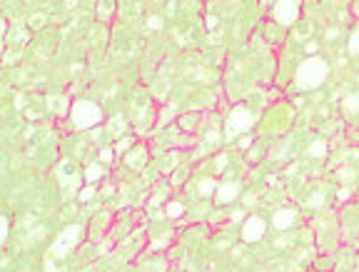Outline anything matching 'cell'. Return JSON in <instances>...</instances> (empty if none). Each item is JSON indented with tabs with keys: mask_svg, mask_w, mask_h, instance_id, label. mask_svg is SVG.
<instances>
[{
	"mask_svg": "<svg viewBox=\"0 0 359 272\" xmlns=\"http://www.w3.org/2000/svg\"><path fill=\"white\" fill-rule=\"evenodd\" d=\"M327 75H329L327 60L319 58V55H314V58L302 60V65L294 72V85L299 90H314V87H319L327 80Z\"/></svg>",
	"mask_w": 359,
	"mask_h": 272,
	"instance_id": "cell-1",
	"label": "cell"
},
{
	"mask_svg": "<svg viewBox=\"0 0 359 272\" xmlns=\"http://www.w3.org/2000/svg\"><path fill=\"white\" fill-rule=\"evenodd\" d=\"M70 120L77 130H90L102 120V110L92 100H75L70 108Z\"/></svg>",
	"mask_w": 359,
	"mask_h": 272,
	"instance_id": "cell-2",
	"label": "cell"
},
{
	"mask_svg": "<svg viewBox=\"0 0 359 272\" xmlns=\"http://www.w3.org/2000/svg\"><path fill=\"white\" fill-rule=\"evenodd\" d=\"M252 125H255L252 113H250L247 108L237 105V108L229 113V118H227V125H224V137H227V140H234V137L242 135V133H250V130H252Z\"/></svg>",
	"mask_w": 359,
	"mask_h": 272,
	"instance_id": "cell-3",
	"label": "cell"
},
{
	"mask_svg": "<svg viewBox=\"0 0 359 272\" xmlns=\"http://www.w3.org/2000/svg\"><path fill=\"white\" fill-rule=\"evenodd\" d=\"M77 240H80V225L65 227V230L55 237V242H53V257H68L72 252V247L77 245Z\"/></svg>",
	"mask_w": 359,
	"mask_h": 272,
	"instance_id": "cell-4",
	"label": "cell"
},
{
	"mask_svg": "<svg viewBox=\"0 0 359 272\" xmlns=\"http://www.w3.org/2000/svg\"><path fill=\"white\" fill-rule=\"evenodd\" d=\"M299 5L297 0H282V3H275L272 8V18L280 23V25H292L297 18H299Z\"/></svg>",
	"mask_w": 359,
	"mask_h": 272,
	"instance_id": "cell-5",
	"label": "cell"
},
{
	"mask_svg": "<svg viewBox=\"0 0 359 272\" xmlns=\"http://www.w3.org/2000/svg\"><path fill=\"white\" fill-rule=\"evenodd\" d=\"M265 232H267V222L260 215H252L242 222V240L245 242H257L265 237Z\"/></svg>",
	"mask_w": 359,
	"mask_h": 272,
	"instance_id": "cell-6",
	"label": "cell"
},
{
	"mask_svg": "<svg viewBox=\"0 0 359 272\" xmlns=\"http://www.w3.org/2000/svg\"><path fill=\"white\" fill-rule=\"evenodd\" d=\"M237 198H240V188L234 183H222L215 193V200L219 205H229V203H234Z\"/></svg>",
	"mask_w": 359,
	"mask_h": 272,
	"instance_id": "cell-7",
	"label": "cell"
},
{
	"mask_svg": "<svg viewBox=\"0 0 359 272\" xmlns=\"http://www.w3.org/2000/svg\"><path fill=\"white\" fill-rule=\"evenodd\" d=\"M294 220H297V212L294 210H277L275 212V217H272V225L277 227V230H289L292 225H294Z\"/></svg>",
	"mask_w": 359,
	"mask_h": 272,
	"instance_id": "cell-8",
	"label": "cell"
},
{
	"mask_svg": "<svg viewBox=\"0 0 359 272\" xmlns=\"http://www.w3.org/2000/svg\"><path fill=\"white\" fill-rule=\"evenodd\" d=\"M100 177H102V165H100V162H92V165L85 167V180H87V185H92V183L100 180Z\"/></svg>",
	"mask_w": 359,
	"mask_h": 272,
	"instance_id": "cell-9",
	"label": "cell"
},
{
	"mask_svg": "<svg viewBox=\"0 0 359 272\" xmlns=\"http://www.w3.org/2000/svg\"><path fill=\"white\" fill-rule=\"evenodd\" d=\"M147 160V152H145V147H138L135 152H130L128 157H125V165H130V167H140V162Z\"/></svg>",
	"mask_w": 359,
	"mask_h": 272,
	"instance_id": "cell-10",
	"label": "cell"
},
{
	"mask_svg": "<svg viewBox=\"0 0 359 272\" xmlns=\"http://www.w3.org/2000/svg\"><path fill=\"white\" fill-rule=\"evenodd\" d=\"M217 188H219V185H217L212 177H205V180L200 183V195H202V198H207V195H215Z\"/></svg>",
	"mask_w": 359,
	"mask_h": 272,
	"instance_id": "cell-11",
	"label": "cell"
},
{
	"mask_svg": "<svg viewBox=\"0 0 359 272\" xmlns=\"http://www.w3.org/2000/svg\"><path fill=\"white\" fill-rule=\"evenodd\" d=\"M344 108H347V113H357L359 110V93L349 95V98H344Z\"/></svg>",
	"mask_w": 359,
	"mask_h": 272,
	"instance_id": "cell-12",
	"label": "cell"
},
{
	"mask_svg": "<svg viewBox=\"0 0 359 272\" xmlns=\"http://www.w3.org/2000/svg\"><path fill=\"white\" fill-rule=\"evenodd\" d=\"M327 152V145L322 142V140H317V142H312V147H309V155H314V157H319V155H324Z\"/></svg>",
	"mask_w": 359,
	"mask_h": 272,
	"instance_id": "cell-13",
	"label": "cell"
},
{
	"mask_svg": "<svg viewBox=\"0 0 359 272\" xmlns=\"http://www.w3.org/2000/svg\"><path fill=\"white\" fill-rule=\"evenodd\" d=\"M349 53H352V55H359V28L349 35Z\"/></svg>",
	"mask_w": 359,
	"mask_h": 272,
	"instance_id": "cell-14",
	"label": "cell"
},
{
	"mask_svg": "<svg viewBox=\"0 0 359 272\" xmlns=\"http://www.w3.org/2000/svg\"><path fill=\"white\" fill-rule=\"evenodd\" d=\"M95 195V185H87V188H82L80 193H77V198H80V203H87L90 198Z\"/></svg>",
	"mask_w": 359,
	"mask_h": 272,
	"instance_id": "cell-15",
	"label": "cell"
},
{
	"mask_svg": "<svg viewBox=\"0 0 359 272\" xmlns=\"http://www.w3.org/2000/svg\"><path fill=\"white\" fill-rule=\"evenodd\" d=\"M182 210H185V207H182L180 203H170V205H167V210H165V212H167L170 217H180V215H182Z\"/></svg>",
	"mask_w": 359,
	"mask_h": 272,
	"instance_id": "cell-16",
	"label": "cell"
},
{
	"mask_svg": "<svg viewBox=\"0 0 359 272\" xmlns=\"http://www.w3.org/2000/svg\"><path fill=\"white\" fill-rule=\"evenodd\" d=\"M8 232H10V222H8V217H0V242L8 240Z\"/></svg>",
	"mask_w": 359,
	"mask_h": 272,
	"instance_id": "cell-17",
	"label": "cell"
},
{
	"mask_svg": "<svg viewBox=\"0 0 359 272\" xmlns=\"http://www.w3.org/2000/svg\"><path fill=\"white\" fill-rule=\"evenodd\" d=\"M125 128H128V123H125L123 118H115V120H112V125H110V130H112V133H125Z\"/></svg>",
	"mask_w": 359,
	"mask_h": 272,
	"instance_id": "cell-18",
	"label": "cell"
},
{
	"mask_svg": "<svg viewBox=\"0 0 359 272\" xmlns=\"http://www.w3.org/2000/svg\"><path fill=\"white\" fill-rule=\"evenodd\" d=\"M130 145H133V137H123V140L117 142V152H125V150H130Z\"/></svg>",
	"mask_w": 359,
	"mask_h": 272,
	"instance_id": "cell-19",
	"label": "cell"
},
{
	"mask_svg": "<svg viewBox=\"0 0 359 272\" xmlns=\"http://www.w3.org/2000/svg\"><path fill=\"white\" fill-rule=\"evenodd\" d=\"M322 200H324V193H314V195H312V200H309V205H312V207H317Z\"/></svg>",
	"mask_w": 359,
	"mask_h": 272,
	"instance_id": "cell-20",
	"label": "cell"
},
{
	"mask_svg": "<svg viewBox=\"0 0 359 272\" xmlns=\"http://www.w3.org/2000/svg\"><path fill=\"white\" fill-rule=\"evenodd\" d=\"M147 23H150V28H152V30H157V28H160V23H162V20H160V15H152V18H150V20H147Z\"/></svg>",
	"mask_w": 359,
	"mask_h": 272,
	"instance_id": "cell-21",
	"label": "cell"
},
{
	"mask_svg": "<svg viewBox=\"0 0 359 272\" xmlns=\"http://www.w3.org/2000/svg\"><path fill=\"white\" fill-rule=\"evenodd\" d=\"M215 165L222 170V167H227V155H217V160H215Z\"/></svg>",
	"mask_w": 359,
	"mask_h": 272,
	"instance_id": "cell-22",
	"label": "cell"
},
{
	"mask_svg": "<svg viewBox=\"0 0 359 272\" xmlns=\"http://www.w3.org/2000/svg\"><path fill=\"white\" fill-rule=\"evenodd\" d=\"M100 160H102V162H110V160H112V150H102V152H100Z\"/></svg>",
	"mask_w": 359,
	"mask_h": 272,
	"instance_id": "cell-23",
	"label": "cell"
},
{
	"mask_svg": "<svg viewBox=\"0 0 359 272\" xmlns=\"http://www.w3.org/2000/svg\"><path fill=\"white\" fill-rule=\"evenodd\" d=\"M307 53H309V58H314L317 55V43H307Z\"/></svg>",
	"mask_w": 359,
	"mask_h": 272,
	"instance_id": "cell-24",
	"label": "cell"
},
{
	"mask_svg": "<svg viewBox=\"0 0 359 272\" xmlns=\"http://www.w3.org/2000/svg\"><path fill=\"white\" fill-rule=\"evenodd\" d=\"M339 177H342V180H352V177H354V170H342Z\"/></svg>",
	"mask_w": 359,
	"mask_h": 272,
	"instance_id": "cell-25",
	"label": "cell"
},
{
	"mask_svg": "<svg viewBox=\"0 0 359 272\" xmlns=\"http://www.w3.org/2000/svg\"><path fill=\"white\" fill-rule=\"evenodd\" d=\"M232 220L240 222V220H242V210H234V212H232Z\"/></svg>",
	"mask_w": 359,
	"mask_h": 272,
	"instance_id": "cell-26",
	"label": "cell"
},
{
	"mask_svg": "<svg viewBox=\"0 0 359 272\" xmlns=\"http://www.w3.org/2000/svg\"><path fill=\"white\" fill-rule=\"evenodd\" d=\"M217 25V18L215 15H210V18H207V28H215Z\"/></svg>",
	"mask_w": 359,
	"mask_h": 272,
	"instance_id": "cell-27",
	"label": "cell"
},
{
	"mask_svg": "<svg viewBox=\"0 0 359 272\" xmlns=\"http://www.w3.org/2000/svg\"><path fill=\"white\" fill-rule=\"evenodd\" d=\"M347 198H349V190H347V188H344V190H339V200H347Z\"/></svg>",
	"mask_w": 359,
	"mask_h": 272,
	"instance_id": "cell-28",
	"label": "cell"
}]
</instances>
